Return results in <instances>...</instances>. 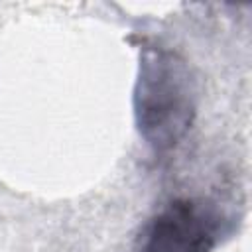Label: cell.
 Masks as SVG:
<instances>
[{
	"label": "cell",
	"mask_w": 252,
	"mask_h": 252,
	"mask_svg": "<svg viewBox=\"0 0 252 252\" xmlns=\"http://www.w3.org/2000/svg\"><path fill=\"white\" fill-rule=\"evenodd\" d=\"M197 112V85L187 61L169 47L140 49L134 116L140 136L158 152H169L189 132Z\"/></svg>",
	"instance_id": "obj_1"
},
{
	"label": "cell",
	"mask_w": 252,
	"mask_h": 252,
	"mask_svg": "<svg viewBox=\"0 0 252 252\" xmlns=\"http://www.w3.org/2000/svg\"><path fill=\"white\" fill-rule=\"evenodd\" d=\"M222 226L224 219L211 203L193 197L173 199L146 222L138 252H211Z\"/></svg>",
	"instance_id": "obj_2"
}]
</instances>
